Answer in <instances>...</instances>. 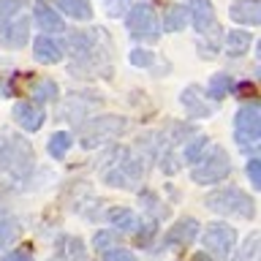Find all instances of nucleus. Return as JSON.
Segmentation results:
<instances>
[{
    "mask_svg": "<svg viewBox=\"0 0 261 261\" xmlns=\"http://www.w3.org/2000/svg\"><path fill=\"white\" fill-rule=\"evenodd\" d=\"M30 22L22 14L19 0H0V44L8 49H19L28 44Z\"/></svg>",
    "mask_w": 261,
    "mask_h": 261,
    "instance_id": "nucleus-1",
    "label": "nucleus"
},
{
    "mask_svg": "<svg viewBox=\"0 0 261 261\" xmlns=\"http://www.w3.org/2000/svg\"><path fill=\"white\" fill-rule=\"evenodd\" d=\"M0 163L14 174H28L33 166V150L22 136L0 130Z\"/></svg>",
    "mask_w": 261,
    "mask_h": 261,
    "instance_id": "nucleus-2",
    "label": "nucleus"
},
{
    "mask_svg": "<svg viewBox=\"0 0 261 261\" xmlns=\"http://www.w3.org/2000/svg\"><path fill=\"white\" fill-rule=\"evenodd\" d=\"M207 207L215 210L218 215H240V218H253L256 215V204L248 193L240 188H223L207 196Z\"/></svg>",
    "mask_w": 261,
    "mask_h": 261,
    "instance_id": "nucleus-3",
    "label": "nucleus"
},
{
    "mask_svg": "<svg viewBox=\"0 0 261 261\" xmlns=\"http://www.w3.org/2000/svg\"><path fill=\"white\" fill-rule=\"evenodd\" d=\"M228 171H231V161H228L226 150L210 147V150L193 163V174L191 177H193V182H199V185H210V182L223 179Z\"/></svg>",
    "mask_w": 261,
    "mask_h": 261,
    "instance_id": "nucleus-4",
    "label": "nucleus"
},
{
    "mask_svg": "<svg viewBox=\"0 0 261 261\" xmlns=\"http://www.w3.org/2000/svg\"><path fill=\"white\" fill-rule=\"evenodd\" d=\"M122 128H125V120L117 117V114H106V117L90 120L87 128H85V136H82V144H85L87 150H93V147L109 142L112 136L122 134Z\"/></svg>",
    "mask_w": 261,
    "mask_h": 261,
    "instance_id": "nucleus-5",
    "label": "nucleus"
},
{
    "mask_svg": "<svg viewBox=\"0 0 261 261\" xmlns=\"http://www.w3.org/2000/svg\"><path fill=\"white\" fill-rule=\"evenodd\" d=\"M234 242H237V231L228 223H210L207 231H204V248L218 261H226L231 256Z\"/></svg>",
    "mask_w": 261,
    "mask_h": 261,
    "instance_id": "nucleus-6",
    "label": "nucleus"
},
{
    "mask_svg": "<svg viewBox=\"0 0 261 261\" xmlns=\"http://www.w3.org/2000/svg\"><path fill=\"white\" fill-rule=\"evenodd\" d=\"M234 128H237V142L253 147L261 139V114L256 106H245V109L237 112L234 117Z\"/></svg>",
    "mask_w": 261,
    "mask_h": 261,
    "instance_id": "nucleus-7",
    "label": "nucleus"
},
{
    "mask_svg": "<svg viewBox=\"0 0 261 261\" xmlns=\"http://www.w3.org/2000/svg\"><path fill=\"white\" fill-rule=\"evenodd\" d=\"M125 28L130 36L136 38H158V19H155V11L150 6H136L134 11L128 14V22Z\"/></svg>",
    "mask_w": 261,
    "mask_h": 261,
    "instance_id": "nucleus-8",
    "label": "nucleus"
},
{
    "mask_svg": "<svg viewBox=\"0 0 261 261\" xmlns=\"http://www.w3.org/2000/svg\"><path fill=\"white\" fill-rule=\"evenodd\" d=\"M188 14H191V22L196 24V30H199V33H204V36L215 33L218 22H215V8H212L210 0H191Z\"/></svg>",
    "mask_w": 261,
    "mask_h": 261,
    "instance_id": "nucleus-9",
    "label": "nucleus"
},
{
    "mask_svg": "<svg viewBox=\"0 0 261 261\" xmlns=\"http://www.w3.org/2000/svg\"><path fill=\"white\" fill-rule=\"evenodd\" d=\"M14 120L19 122L24 130H38L44 125V109L36 103H28V101H19L14 106Z\"/></svg>",
    "mask_w": 261,
    "mask_h": 261,
    "instance_id": "nucleus-10",
    "label": "nucleus"
},
{
    "mask_svg": "<svg viewBox=\"0 0 261 261\" xmlns=\"http://www.w3.org/2000/svg\"><path fill=\"white\" fill-rule=\"evenodd\" d=\"M196 234H199V223H196L193 218H182V220H177V223L169 228L166 240L171 245H188V242L196 240Z\"/></svg>",
    "mask_w": 261,
    "mask_h": 261,
    "instance_id": "nucleus-11",
    "label": "nucleus"
},
{
    "mask_svg": "<svg viewBox=\"0 0 261 261\" xmlns=\"http://www.w3.org/2000/svg\"><path fill=\"white\" fill-rule=\"evenodd\" d=\"M33 52H36V60H41V63H60L63 60V44L49 36H41L36 41V46H33Z\"/></svg>",
    "mask_w": 261,
    "mask_h": 261,
    "instance_id": "nucleus-12",
    "label": "nucleus"
},
{
    "mask_svg": "<svg viewBox=\"0 0 261 261\" xmlns=\"http://www.w3.org/2000/svg\"><path fill=\"white\" fill-rule=\"evenodd\" d=\"M231 16L242 24H258L261 22V3L258 0H240L231 6Z\"/></svg>",
    "mask_w": 261,
    "mask_h": 261,
    "instance_id": "nucleus-13",
    "label": "nucleus"
},
{
    "mask_svg": "<svg viewBox=\"0 0 261 261\" xmlns=\"http://www.w3.org/2000/svg\"><path fill=\"white\" fill-rule=\"evenodd\" d=\"M106 218H109L112 226H117L120 231H136L139 228V218L125 207H112L109 212H106Z\"/></svg>",
    "mask_w": 261,
    "mask_h": 261,
    "instance_id": "nucleus-14",
    "label": "nucleus"
},
{
    "mask_svg": "<svg viewBox=\"0 0 261 261\" xmlns=\"http://www.w3.org/2000/svg\"><path fill=\"white\" fill-rule=\"evenodd\" d=\"M36 22L41 24V30H63V19L57 16L49 6H44V3H38L36 6Z\"/></svg>",
    "mask_w": 261,
    "mask_h": 261,
    "instance_id": "nucleus-15",
    "label": "nucleus"
},
{
    "mask_svg": "<svg viewBox=\"0 0 261 261\" xmlns=\"http://www.w3.org/2000/svg\"><path fill=\"white\" fill-rule=\"evenodd\" d=\"M57 6L65 11V16H73V19H90L93 16V8H90L87 0H57Z\"/></svg>",
    "mask_w": 261,
    "mask_h": 261,
    "instance_id": "nucleus-16",
    "label": "nucleus"
},
{
    "mask_svg": "<svg viewBox=\"0 0 261 261\" xmlns=\"http://www.w3.org/2000/svg\"><path fill=\"white\" fill-rule=\"evenodd\" d=\"M182 103L188 106V112H191L193 117H210V114H212L210 106L196 95V90H185V93H182Z\"/></svg>",
    "mask_w": 261,
    "mask_h": 261,
    "instance_id": "nucleus-17",
    "label": "nucleus"
},
{
    "mask_svg": "<svg viewBox=\"0 0 261 261\" xmlns=\"http://www.w3.org/2000/svg\"><path fill=\"white\" fill-rule=\"evenodd\" d=\"M188 22H191V14H188L185 6H171L166 11V28L169 30H182Z\"/></svg>",
    "mask_w": 261,
    "mask_h": 261,
    "instance_id": "nucleus-18",
    "label": "nucleus"
},
{
    "mask_svg": "<svg viewBox=\"0 0 261 261\" xmlns=\"http://www.w3.org/2000/svg\"><path fill=\"white\" fill-rule=\"evenodd\" d=\"M204 150H210V139L207 136H196L193 142L185 147V161L188 163H196L204 155Z\"/></svg>",
    "mask_w": 261,
    "mask_h": 261,
    "instance_id": "nucleus-19",
    "label": "nucleus"
},
{
    "mask_svg": "<svg viewBox=\"0 0 261 261\" xmlns=\"http://www.w3.org/2000/svg\"><path fill=\"white\" fill-rule=\"evenodd\" d=\"M71 147V134L68 130H60V134H55L52 139H49V152L55 155V158H60V155L68 152Z\"/></svg>",
    "mask_w": 261,
    "mask_h": 261,
    "instance_id": "nucleus-20",
    "label": "nucleus"
},
{
    "mask_svg": "<svg viewBox=\"0 0 261 261\" xmlns=\"http://www.w3.org/2000/svg\"><path fill=\"white\" fill-rule=\"evenodd\" d=\"M237 261H258V237L256 234H250L245 240V245L237 253Z\"/></svg>",
    "mask_w": 261,
    "mask_h": 261,
    "instance_id": "nucleus-21",
    "label": "nucleus"
},
{
    "mask_svg": "<svg viewBox=\"0 0 261 261\" xmlns=\"http://www.w3.org/2000/svg\"><path fill=\"white\" fill-rule=\"evenodd\" d=\"M248 44H250V36H248V33H240V30L228 33V52H231V55L245 52V49H248Z\"/></svg>",
    "mask_w": 261,
    "mask_h": 261,
    "instance_id": "nucleus-22",
    "label": "nucleus"
},
{
    "mask_svg": "<svg viewBox=\"0 0 261 261\" xmlns=\"http://www.w3.org/2000/svg\"><path fill=\"white\" fill-rule=\"evenodd\" d=\"M228 85H231V79L228 76H223V73H220V76H212V82H210V98H223L226 93H228Z\"/></svg>",
    "mask_w": 261,
    "mask_h": 261,
    "instance_id": "nucleus-23",
    "label": "nucleus"
},
{
    "mask_svg": "<svg viewBox=\"0 0 261 261\" xmlns=\"http://www.w3.org/2000/svg\"><path fill=\"white\" fill-rule=\"evenodd\" d=\"M130 63L139 65V68H147V65H152V55L144 52V49H134L130 52Z\"/></svg>",
    "mask_w": 261,
    "mask_h": 261,
    "instance_id": "nucleus-24",
    "label": "nucleus"
},
{
    "mask_svg": "<svg viewBox=\"0 0 261 261\" xmlns=\"http://www.w3.org/2000/svg\"><path fill=\"white\" fill-rule=\"evenodd\" d=\"M55 93H57V90H55L52 82H38V85H36V95H38V98H44V101L55 98Z\"/></svg>",
    "mask_w": 261,
    "mask_h": 261,
    "instance_id": "nucleus-25",
    "label": "nucleus"
},
{
    "mask_svg": "<svg viewBox=\"0 0 261 261\" xmlns=\"http://www.w3.org/2000/svg\"><path fill=\"white\" fill-rule=\"evenodd\" d=\"M103 261H136V256L128 253V250H109L103 256Z\"/></svg>",
    "mask_w": 261,
    "mask_h": 261,
    "instance_id": "nucleus-26",
    "label": "nucleus"
},
{
    "mask_svg": "<svg viewBox=\"0 0 261 261\" xmlns=\"http://www.w3.org/2000/svg\"><path fill=\"white\" fill-rule=\"evenodd\" d=\"M248 177H250V182L256 185V188L261 185V163L258 161H250L248 163Z\"/></svg>",
    "mask_w": 261,
    "mask_h": 261,
    "instance_id": "nucleus-27",
    "label": "nucleus"
},
{
    "mask_svg": "<svg viewBox=\"0 0 261 261\" xmlns=\"http://www.w3.org/2000/svg\"><path fill=\"white\" fill-rule=\"evenodd\" d=\"M3 261H33V256H30V250H14V253H8Z\"/></svg>",
    "mask_w": 261,
    "mask_h": 261,
    "instance_id": "nucleus-28",
    "label": "nucleus"
},
{
    "mask_svg": "<svg viewBox=\"0 0 261 261\" xmlns=\"http://www.w3.org/2000/svg\"><path fill=\"white\" fill-rule=\"evenodd\" d=\"M125 3H128V0H112V3L106 6V11H109L112 16H120L122 8H125Z\"/></svg>",
    "mask_w": 261,
    "mask_h": 261,
    "instance_id": "nucleus-29",
    "label": "nucleus"
},
{
    "mask_svg": "<svg viewBox=\"0 0 261 261\" xmlns=\"http://www.w3.org/2000/svg\"><path fill=\"white\" fill-rule=\"evenodd\" d=\"M112 240H114L112 234H106V231H101V234L95 237V248H98V250H103V248H106V245H109Z\"/></svg>",
    "mask_w": 261,
    "mask_h": 261,
    "instance_id": "nucleus-30",
    "label": "nucleus"
},
{
    "mask_svg": "<svg viewBox=\"0 0 261 261\" xmlns=\"http://www.w3.org/2000/svg\"><path fill=\"white\" fill-rule=\"evenodd\" d=\"M0 95H8V90H6V85H0Z\"/></svg>",
    "mask_w": 261,
    "mask_h": 261,
    "instance_id": "nucleus-31",
    "label": "nucleus"
},
{
    "mask_svg": "<svg viewBox=\"0 0 261 261\" xmlns=\"http://www.w3.org/2000/svg\"><path fill=\"white\" fill-rule=\"evenodd\" d=\"M52 261H68V258H52Z\"/></svg>",
    "mask_w": 261,
    "mask_h": 261,
    "instance_id": "nucleus-32",
    "label": "nucleus"
}]
</instances>
